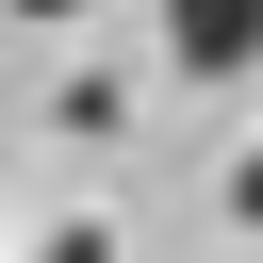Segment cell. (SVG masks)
Wrapping results in <instances>:
<instances>
[{
	"label": "cell",
	"instance_id": "obj_1",
	"mask_svg": "<svg viewBox=\"0 0 263 263\" xmlns=\"http://www.w3.org/2000/svg\"><path fill=\"white\" fill-rule=\"evenodd\" d=\"M164 49H181L197 82H230V66H263V0H164Z\"/></svg>",
	"mask_w": 263,
	"mask_h": 263
},
{
	"label": "cell",
	"instance_id": "obj_2",
	"mask_svg": "<svg viewBox=\"0 0 263 263\" xmlns=\"http://www.w3.org/2000/svg\"><path fill=\"white\" fill-rule=\"evenodd\" d=\"M230 214H247V230H263V148H247V164H230Z\"/></svg>",
	"mask_w": 263,
	"mask_h": 263
},
{
	"label": "cell",
	"instance_id": "obj_3",
	"mask_svg": "<svg viewBox=\"0 0 263 263\" xmlns=\"http://www.w3.org/2000/svg\"><path fill=\"white\" fill-rule=\"evenodd\" d=\"M49 263H115V247H99V230H49Z\"/></svg>",
	"mask_w": 263,
	"mask_h": 263
},
{
	"label": "cell",
	"instance_id": "obj_4",
	"mask_svg": "<svg viewBox=\"0 0 263 263\" xmlns=\"http://www.w3.org/2000/svg\"><path fill=\"white\" fill-rule=\"evenodd\" d=\"M16 16H82V0H16Z\"/></svg>",
	"mask_w": 263,
	"mask_h": 263
}]
</instances>
